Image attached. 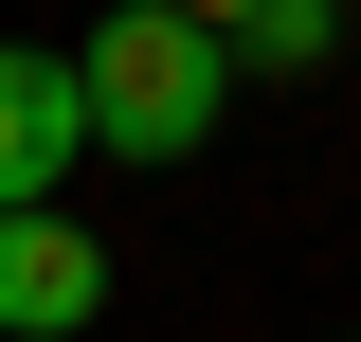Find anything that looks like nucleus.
I'll list each match as a JSON object with an SVG mask.
<instances>
[{"label":"nucleus","mask_w":361,"mask_h":342,"mask_svg":"<svg viewBox=\"0 0 361 342\" xmlns=\"http://www.w3.org/2000/svg\"><path fill=\"white\" fill-rule=\"evenodd\" d=\"M90 108H73V54H0V216H54Z\"/></svg>","instance_id":"obj_2"},{"label":"nucleus","mask_w":361,"mask_h":342,"mask_svg":"<svg viewBox=\"0 0 361 342\" xmlns=\"http://www.w3.org/2000/svg\"><path fill=\"white\" fill-rule=\"evenodd\" d=\"M163 18H199V37H235V18H253V0H163Z\"/></svg>","instance_id":"obj_5"},{"label":"nucleus","mask_w":361,"mask_h":342,"mask_svg":"<svg viewBox=\"0 0 361 342\" xmlns=\"http://www.w3.org/2000/svg\"><path fill=\"white\" fill-rule=\"evenodd\" d=\"M90 306H109V253L73 216H0V342H73Z\"/></svg>","instance_id":"obj_3"},{"label":"nucleus","mask_w":361,"mask_h":342,"mask_svg":"<svg viewBox=\"0 0 361 342\" xmlns=\"http://www.w3.org/2000/svg\"><path fill=\"white\" fill-rule=\"evenodd\" d=\"M73 108H90V144H127V163H180V144L235 108V54L199 37V18H163V0H127L109 37H73Z\"/></svg>","instance_id":"obj_1"},{"label":"nucleus","mask_w":361,"mask_h":342,"mask_svg":"<svg viewBox=\"0 0 361 342\" xmlns=\"http://www.w3.org/2000/svg\"><path fill=\"white\" fill-rule=\"evenodd\" d=\"M217 54H235V72H325V54H343V0H253Z\"/></svg>","instance_id":"obj_4"}]
</instances>
